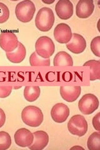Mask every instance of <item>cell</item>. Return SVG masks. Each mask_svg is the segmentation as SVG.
<instances>
[{"label":"cell","mask_w":100,"mask_h":150,"mask_svg":"<svg viewBox=\"0 0 100 150\" xmlns=\"http://www.w3.org/2000/svg\"><path fill=\"white\" fill-rule=\"evenodd\" d=\"M87 46L84 38L79 34L73 33L71 41L66 44V48L74 54L83 53Z\"/></svg>","instance_id":"12"},{"label":"cell","mask_w":100,"mask_h":150,"mask_svg":"<svg viewBox=\"0 0 100 150\" xmlns=\"http://www.w3.org/2000/svg\"><path fill=\"white\" fill-rule=\"evenodd\" d=\"M55 67H72L73 60L71 56L65 51H60L57 53L53 60Z\"/></svg>","instance_id":"17"},{"label":"cell","mask_w":100,"mask_h":150,"mask_svg":"<svg viewBox=\"0 0 100 150\" xmlns=\"http://www.w3.org/2000/svg\"><path fill=\"white\" fill-rule=\"evenodd\" d=\"M84 149V148L83 147L80 146H73L72 148H71V149Z\"/></svg>","instance_id":"28"},{"label":"cell","mask_w":100,"mask_h":150,"mask_svg":"<svg viewBox=\"0 0 100 150\" xmlns=\"http://www.w3.org/2000/svg\"><path fill=\"white\" fill-rule=\"evenodd\" d=\"M87 146L89 150H100V133L94 132L88 137Z\"/></svg>","instance_id":"20"},{"label":"cell","mask_w":100,"mask_h":150,"mask_svg":"<svg viewBox=\"0 0 100 150\" xmlns=\"http://www.w3.org/2000/svg\"><path fill=\"white\" fill-rule=\"evenodd\" d=\"M94 10V4L92 0H80L76 6V15L82 19L91 16Z\"/></svg>","instance_id":"13"},{"label":"cell","mask_w":100,"mask_h":150,"mask_svg":"<svg viewBox=\"0 0 100 150\" xmlns=\"http://www.w3.org/2000/svg\"><path fill=\"white\" fill-rule=\"evenodd\" d=\"M98 98L93 94L88 93L83 95L78 102V108L83 115H91L99 107Z\"/></svg>","instance_id":"6"},{"label":"cell","mask_w":100,"mask_h":150,"mask_svg":"<svg viewBox=\"0 0 100 150\" xmlns=\"http://www.w3.org/2000/svg\"><path fill=\"white\" fill-rule=\"evenodd\" d=\"M30 64L31 67H38V66H50L51 61L50 59L43 58L36 52H33L30 57Z\"/></svg>","instance_id":"21"},{"label":"cell","mask_w":100,"mask_h":150,"mask_svg":"<svg viewBox=\"0 0 100 150\" xmlns=\"http://www.w3.org/2000/svg\"><path fill=\"white\" fill-rule=\"evenodd\" d=\"M15 143L22 148L29 147L33 143L34 135L30 130L25 128L18 129L14 135Z\"/></svg>","instance_id":"11"},{"label":"cell","mask_w":100,"mask_h":150,"mask_svg":"<svg viewBox=\"0 0 100 150\" xmlns=\"http://www.w3.org/2000/svg\"><path fill=\"white\" fill-rule=\"evenodd\" d=\"M12 143L11 138L6 131H0V150H6L10 148Z\"/></svg>","instance_id":"22"},{"label":"cell","mask_w":100,"mask_h":150,"mask_svg":"<svg viewBox=\"0 0 100 150\" xmlns=\"http://www.w3.org/2000/svg\"><path fill=\"white\" fill-rule=\"evenodd\" d=\"M53 35L55 40L58 43L67 44L72 38L73 33L68 25L62 23L55 27Z\"/></svg>","instance_id":"8"},{"label":"cell","mask_w":100,"mask_h":150,"mask_svg":"<svg viewBox=\"0 0 100 150\" xmlns=\"http://www.w3.org/2000/svg\"><path fill=\"white\" fill-rule=\"evenodd\" d=\"M41 90L39 86H28L24 90V98L28 102H34L38 99L40 96Z\"/></svg>","instance_id":"19"},{"label":"cell","mask_w":100,"mask_h":150,"mask_svg":"<svg viewBox=\"0 0 100 150\" xmlns=\"http://www.w3.org/2000/svg\"><path fill=\"white\" fill-rule=\"evenodd\" d=\"M36 11L34 3L30 0H25L17 4L15 8V15L18 20L22 23L30 22Z\"/></svg>","instance_id":"3"},{"label":"cell","mask_w":100,"mask_h":150,"mask_svg":"<svg viewBox=\"0 0 100 150\" xmlns=\"http://www.w3.org/2000/svg\"><path fill=\"white\" fill-rule=\"evenodd\" d=\"M55 11L61 20H69L73 15V4L69 0H60L55 5Z\"/></svg>","instance_id":"9"},{"label":"cell","mask_w":100,"mask_h":150,"mask_svg":"<svg viewBox=\"0 0 100 150\" xmlns=\"http://www.w3.org/2000/svg\"><path fill=\"white\" fill-rule=\"evenodd\" d=\"M60 95L62 98L68 103L77 100L82 93V88L75 86H62L60 89Z\"/></svg>","instance_id":"14"},{"label":"cell","mask_w":100,"mask_h":150,"mask_svg":"<svg viewBox=\"0 0 100 150\" xmlns=\"http://www.w3.org/2000/svg\"><path fill=\"white\" fill-rule=\"evenodd\" d=\"M13 90L12 86H0V98H5L11 95Z\"/></svg>","instance_id":"25"},{"label":"cell","mask_w":100,"mask_h":150,"mask_svg":"<svg viewBox=\"0 0 100 150\" xmlns=\"http://www.w3.org/2000/svg\"><path fill=\"white\" fill-rule=\"evenodd\" d=\"M91 50L92 53L97 57H100V36H98L92 40L91 44Z\"/></svg>","instance_id":"24"},{"label":"cell","mask_w":100,"mask_h":150,"mask_svg":"<svg viewBox=\"0 0 100 150\" xmlns=\"http://www.w3.org/2000/svg\"><path fill=\"white\" fill-rule=\"evenodd\" d=\"M18 37L13 32L4 31L0 34V47L6 53L15 50L19 45Z\"/></svg>","instance_id":"7"},{"label":"cell","mask_w":100,"mask_h":150,"mask_svg":"<svg viewBox=\"0 0 100 150\" xmlns=\"http://www.w3.org/2000/svg\"><path fill=\"white\" fill-rule=\"evenodd\" d=\"M6 57L13 63H20L26 56V49L21 43H19L17 48L12 52L6 53Z\"/></svg>","instance_id":"16"},{"label":"cell","mask_w":100,"mask_h":150,"mask_svg":"<svg viewBox=\"0 0 100 150\" xmlns=\"http://www.w3.org/2000/svg\"><path fill=\"white\" fill-rule=\"evenodd\" d=\"M83 66L90 68V81L98 80L100 79V62L99 60H89L84 63Z\"/></svg>","instance_id":"18"},{"label":"cell","mask_w":100,"mask_h":150,"mask_svg":"<svg viewBox=\"0 0 100 150\" xmlns=\"http://www.w3.org/2000/svg\"><path fill=\"white\" fill-rule=\"evenodd\" d=\"M88 128V122L83 115H76L73 116L68 123L69 132L79 137H83L87 134Z\"/></svg>","instance_id":"5"},{"label":"cell","mask_w":100,"mask_h":150,"mask_svg":"<svg viewBox=\"0 0 100 150\" xmlns=\"http://www.w3.org/2000/svg\"><path fill=\"white\" fill-rule=\"evenodd\" d=\"M55 15L53 10L50 8L43 7L38 12L35 18L36 27L40 31H49L55 23Z\"/></svg>","instance_id":"2"},{"label":"cell","mask_w":100,"mask_h":150,"mask_svg":"<svg viewBox=\"0 0 100 150\" xmlns=\"http://www.w3.org/2000/svg\"><path fill=\"white\" fill-rule=\"evenodd\" d=\"M55 51V45L50 37L43 36L36 41L35 52L40 57L45 59H50Z\"/></svg>","instance_id":"4"},{"label":"cell","mask_w":100,"mask_h":150,"mask_svg":"<svg viewBox=\"0 0 100 150\" xmlns=\"http://www.w3.org/2000/svg\"><path fill=\"white\" fill-rule=\"evenodd\" d=\"M6 122V115L4 111L0 108V128H2L5 124Z\"/></svg>","instance_id":"27"},{"label":"cell","mask_w":100,"mask_h":150,"mask_svg":"<svg viewBox=\"0 0 100 150\" xmlns=\"http://www.w3.org/2000/svg\"><path fill=\"white\" fill-rule=\"evenodd\" d=\"M70 114L69 107L62 103L55 105L51 110V118L57 123H64L68 119Z\"/></svg>","instance_id":"10"},{"label":"cell","mask_w":100,"mask_h":150,"mask_svg":"<svg viewBox=\"0 0 100 150\" xmlns=\"http://www.w3.org/2000/svg\"><path fill=\"white\" fill-rule=\"evenodd\" d=\"M21 119L26 125L35 128L41 125L44 116L40 108L35 106H28L22 111Z\"/></svg>","instance_id":"1"},{"label":"cell","mask_w":100,"mask_h":150,"mask_svg":"<svg viewBox=\"0 0 100 150\" xmlns=\"http://www.w3.org/2000/svg\"><path fill=\"white\" fill-rule=\"evenodd\" d=\"M34 140L29 149L30 150H41L45 149L49 143V136L45 131H37L33 133Z\"/></svg>","instance_id":"15"},{"label":"cell","mask_w":100,"mask_h":150,"mask_svg":"<svg viewBox=\"0 0 100 150\" xmlns=\"http://www.w3.org/2000/svg\"><path fill=\"white\" fill-rule=\"evenodd\" d=\"M99 120H100V113L98 112L96 115H95L92 121V123L94 128L97 130L98 131H99L100 130V125H99Z\"/></svg>","instance_id":"26"},{"label":"cell","mask_w":100,"mask_h":150,"mask_svg":"<svg viewBox=\"0 0 100 150\" xmlns=\"http://www.w3.org/2000/svg\"><path fill=\"white\" fill-rule=\"evenodd\" d=\"M43 3H44L45 4H52L53 3L55 2V1H44V0H43L42 1Z\"/></svg>","instance_id":"29"},{"label":"cell","mask_w":100,"mask_h":150,"mask_svg":"<svg viewBox=\"0 0 100 150\" xmlns=\"http://www.w3.org/2000/svg\"><path fill=\"white\" fill-rule=\"evenodd\" d=\"M9 10L5 4L0 2V24L6 23L9 18Z\"/></svg>","instance_id":"23"}]
</instances>
